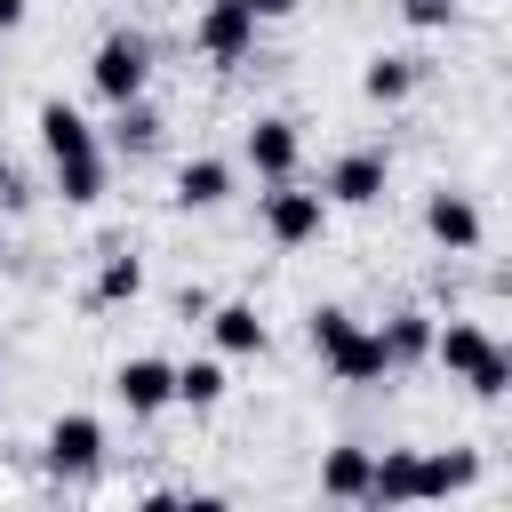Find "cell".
Returning <instances> with one entry per match:
<instances>
[{
	"mask_svg": "<svg viewBox=\"0 0 512 512\" xmlns=\"http://www.w3.org/2000/svg\"><path fill=\"white\" fill-rule=\"evenodd\" d=\"M416 80H424V56H408V48H376V56L360 64V96H368V104H408Z\"/></svg>",
	"mask_w": 512,
	"mask_h": 512,
	"instance_id": "9a60e30c",
	"label": "cell"
},
{
	"mask_svg": "<svg viewBox=\"0 0 512 512\" xmlns=\"http://www.w3.org/2000/svg\"><path fill=\"white\" fill-rule=\"evenodd\" d=\"M488 352H496V328H488V320H472V312H448V320L432 328V368H448L456 384H464Z\"/></svg>",
	"mask_w": 512,
	"mask_h": 512,
	"instance_id": "4fadbf2b",
	"label": "cell"
},
{
	"mask_svg": "<svg viewBox=\"0 0 512 512\" xmlns=\"http://www.w3.org/2000/svg\"><path fill=\"white\" fill-rule=\"evenodd\" d=\"M232 184H240V168H232L224 152H192V160L176 168V208H184V216H208V208L232 200Z\"/></svg>",
	"mask_w": 512,
	"mask_h": 512,
	"instance_id": "5bb4252c",
	"label": "cell"
},
{
	"mask_svg": "<svg viewBox=\"0 0 512 512\" xmlns=\"http://www.w3.org/2000/svg\"><path fill=\"white\" fill-rule=\"evenodd\" d=\"M240 160H248L264 184H280V176L304 168V128H296L288 112H256V120L240 128Z\"/></svg>",
	"mask_w": 512,
	"mask_h": 512,
	"instance_id": "30bf717a",
	"label": "cell"
},
{
	"mask_svg": "<svg viewBox=\"0 0 512 512\" xmlns=\"http://www.w3.org/2000/svg\"><path fill=\"white\" fill-rule=\"evenodd\" d=\"M432 328H440V312H424V304H400L376 336H384V352H392V368H424L432 360Z\"/></svg>",
	"mask_w": 512,
	"mask_h": 512,
	"instance_id": "ac0fdd59",
	"label": "cell"
},
{
	"mask_svg": "<svg viewBox=\"0 0 512 512\" xmlns=\"http://www.w3.org/2000/svg\"><path fill=\"white\" fill-rule=\"evenodd\" d=\"M384 184H392V152L384 144H344L328 160V176H320V200L328 208H376Z\"/></svg>",
	"mask_w": 512,
	"mask_h": 512,
	"instance_id": "8992f818",
	"label": "cell"
},
{
	"mask_svg": "<svg viewBox=\"0 0 512 512\" xmlns=\"http://www.w3.org/2000/svg\"><path fill=\"white\" fill-rule=\"evenodd\" d=\"M88 88H96L104 104L144 96V88H152V40H144L136 24H112V32L88 48Z\"/></svg>",
	"mask_w": 512,
	"mask_h": 512,
	"instance_id": "3957f363",
	"label": "cell"
},
{
	"mask_svg": "<svg viewBox=\"0 0 512 512\" xmlns=\"http://www.w3.org/2000/svg\"><path fill=\"white\" fill-rule=\"evenodd\" d=\"M24 16H32V0H0V40H8V32L24 24Z\"/></svg>",
	"mask_w": 512,
	"mask_h": 512,
	"instance_id": "484cf974",
	"label": "cell"
},
{
	"mask_svg": "<svg viewBox=\"0 0 512 512\" xmlns=\"http://www.w3.org/2000/svg\"><path fill=\"white\" fill-rule=\"evenodd\" d=\"M368 464H376V448L336 440V448L320 456V496H336V504H368Z\"/></svg>",
	"mask_w": 512,
	"mask_h": 512,
	"instance_id": "d6986e66",
	"label": "cell"
},
{
	"mask_svg": "<svg viewBox=\"0 0 512 512\" xmlns=\"http://www.w3.org/2000/svg\"><path fill=\"white\" fill-rule=\"evenodd\" d=\"M256 24H280V16H296V0H240Z\"/></svg>",
	"mask_w": 512,
	"mask_h": 512,
	"instance_id": "d4e9b609",
	"label": "cell"
},
{
	"mask_svg": "<svg viewBox=\"0 0 512 512\" xmlns=\"http://www.w3.org/2000/svg\"><path fill=\"white\" fill-rule=\"evenodd\" d=\"M0 208H8V216H24V208H32V184H24V168H16L8 152H0Z\"/></svg>",
	"mask_w": 512,
	"mask_h": 512,
	"instance_id": "cb8c5ba5",
	"label": "cell"
},
{
	"mask_svg": "<svg viewBox=\"0 0 512 512\" xmlns=\"http://www.w3.org/2000/svg\"><path fill=\"white\" fill-rule=\"evenodd\" d=\"M400 24H416V32H448V24H456V0H400Z\"/></svg>",
	"mask_w": 512,
	"mask_h": 512,
	"instance_id": "603a6c76",
	"label": "cell"
},
{
	"mask_svg": "<svg viewBox=\"0 0 512 512\" xmlns=\"http://www.w3.org/2000/svg\"><path fill=\"white\" fill-rule=\"evenodd\" d=\"M96 136H104V152H112V160H152V152L168 144V120H160L144 96H128V104H112V120H104Z\"/></svg>",
	"mask_w": 512,
	"mask_h": 512,
	"instance_id": "7c38bea8",
	"label": "cell"
},
{
	"mask_svg": "<svg viewBox=\"0 0 512 512\" xmlns=\"http://www.w3.org/2000/svg\"><path fill=\"white\" fill-rule=\"evenodd\" d=\"M144 296V256L136 248H104V264H96V280H88V304L96 312H120V304H136Z\"/></svg>",
	"mask_w": 512,
	"mask_h": 512,
	"instance_id": "e0dca14e",
	"label": "cell"
},
{
	"mask_svg": "<svg viewBox=\"0 0 512 512\" xmlns=\"http://www.w3.org/2000/svg\"><path fill=\"white\" fill-rule=\"evenodd\" d=\"M256 16L240 8V0H200V16H192V48L216 64V72H232V64H248L256 56Z\"/></svg>",
	"mask_w": 512,
	"mask_h": 512,
	"instance_id": "52a82bcc",
	"label": "cell"
},
{
	"mask_svg": "<svg viewBox=\"0 0 512 512\" xmlns=\"http://www.w3.org/2000/svg\"><path fill=\"white\" fill-rule=\"evenodd\" d=\"M256 224H264V240H272V248H312V240L328 232V200H320V184L280 176V184H264V192H256Z\"/></svg>",
	"mask_w": 512,
	"mask_h": 512,
	"instance_id": "277c9868",
	"label": "cell"
},
{
	"mask_svg": "<svg viewBox=\"0 0 512 512\" xmlns=\"http://www.w3.org/2000/svg\"><path fill=\"white\" fill-rule=\"evenodd\" d=\"M368 504H424V448H384L368 464Z\"/></svg>",
	"mask_w": 512,
	"mask_h": 512,
	"instance_id": "2e32d148",
	"label": "cell"
},
{
	"mask_svg": "<svg viewBox=\"0 0 512 512\" xmlns=\"http://www.w3.org/2000/svg\"><path fill=\"white\" fill-rule=\"evenodd\" d=\"M424 240H432V248H448V256H480V240H488L480 200H472V192H456V184H432V192H424Z\"/></svg>",
	"mask_w": 512,
	"mask_h": 512,
	"instance_id": "ba28073f",
	"label": "cell"
},
{
	"mask_svg": "<svg viewBox=\"0 0 512 512\" xmlns=\"http://www.w3.org/2000/svg\"><path fill=\"white\" fill-rule=\"evenodd\" d=\"M32 128H40V152H48V184H56V200H64V208H96L104 184H112V152H104L96 120H88L80 104L48 96V104L32 112Z\"/></svg>",
	"mask_w": 512,
	"mask_h": 512,
	"instance_id": "6da1fadb",
	"label": "cell"
},
{
	"mask_svg": "<svg viewBox=\"0 0 512 512\" xmlns=\"http://www.w3.org/2000/svg\"><path fill=\"white\" fill-rule=\"evenodd\" d=\"M464 392H472V400H504V392H512V352L496 344V352H488V360L464 376Z\"/></svg>",
	"mask_w": 512,
	"mask_h": 512,
	"instance_id": "7402d4cb",
	"label": "cell"
},
{
	"mask_svg": "<svg viewBox=\"0 0 512 512\" xmlns=\"http://www.w3.org/2000/svg\"><path fill=\"white\" fill-rule=\"evenodd\" d=\"M304 336H312V352L328 360V376L352 384V392H376V384L400 376L392 352H384V336H376L360 312H344V304H312V312H304Z\"/></svg>",
	"mask_w": 512,
	"mask_h": 512,
	"instance_id": "7a4b0ae2",
	"label": "cell"
},
{
	"mask_svg": "<svg viewBox=\"0 0 512 512\" xmlns=\"http://www.w3.org/2000/svg\"><path fill=\"white\" fill-rule=\"evenodd\" d=\"M112 400H120L136 424L168 416V408H176V360H160V352H128V360L112 368Z\"/></svg>",
	"mask_w": 512,
	"mask_h": 512,
	"instance_id": "9c48e42d",
	"label": "cell"
},
{
	"mask_svg": "<svg viewBox=\"0 0 512 512\" xmlns=\"http://www.w3.org/2000/svg\"><path fill=\"white\" fill-rule=\"evenodd\" d=\"M480 488V448H424V504Z\"/></svg>",
	"mask_w": 512,
	"mask_h": 512,
	"instance_id": "ffe728a7",
	"label": "cell"
},
{
	"mask_svg": "<svg viewBox=\"0 0 512 512\" xmlns=\"http://www.w3.org/2000/svg\"><path fill=\"white\" fill-rule=\"evenodd\" d=\"M200 328H208V344H216L224 360H256V352L272 344V328H264V312H256L248 296H224V304H208V312H200Z\"/></svg>",
	"mask_w": 512,
	"mask_h": 512,
	"instance_id": "8fae6325",
	"label": "cell"
},
{
	"mask_svg": "<svg viewBox=\"0 0 512 512\" xmlns=\"http://www.w3.org/2000/svg\"><path fill=\"white\" fill-rule=\"evenodd\" d=\"M104 456H112V440H104V424H96L88 408H64V416L48 424V440H40V464H48L56 480H96Z\"/></svg>",
	"mask_w": 512,
	"mask_h": 512,
	"instance_id": "5b68a950",
	"label": "cell"
},
{
	"mask_svg": "<svg viewBox=\"0 0 512 512\" xmlns=\"http://www.w3.org/2000/svg\"><path fill=\"white\" fill-rule=\"evenodd\" d=\"M224 392H232V376H224V352L176 360V408H216Z\"/></svg>",
	"mask_w": 512,
	"mask_h": 512,
	"instance_id": "44dd1931",
	"label": "cell"
}]
</instances>
